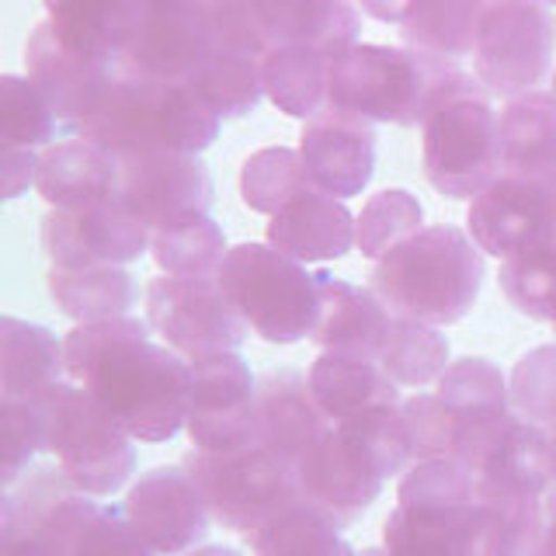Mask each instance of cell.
<instances>
[{"label":"cell","mask_w":556,"mask_h":556,"mask_svg":"<svg viewBox=\"0 0 556 556\" xmlns=\"http://www.w3.org/2000/svg\"><path fill=\"white\" fill-rule=\"evenodd\" d=\"M185 431L195 448L230 452L257 442V379L240 352L191 362Z\"/></svg>","instance_id":"obj_13"},{"label":"cell","mask_w":556,"mask_h":556,"mask_svg":"<svg viewBox=\"0 0 556 556\" xmlns=\"http://www.w3.org/2000/svg\"><path fill=\"white\" fill-rule=\"evenodd\" d=\"M313 181L306 174V164L300 150L289 147H265L254 150L240 167V199L254 213L275 216L278 208H286L292 199H300L309 191Z\"/></svg>","instance_id":"obj_40"},{"label":"cell","mask_w":556,"mask_h":556,"mask_svg":"<svg viewBox=\"0 0 556 556\" xmlns=\"http://www.w3.org/2000/svg\"><path fill=\"white\" fill-rule=\"evenodd\" d=\"M483 11L486 0H417L407 22L400 25V35H404V46L425 56L456 63L473 56Z\"/></svg>","instance_id":"obj_35"},{"label":"cell","mask_w":556,"mask_h":556,"mask_svg":"<svg viewBox=\"0 0 556 556\" xmlns=\"http://www.w3.org/2000/svg\"><path fill=\"white\" fill-rule=\"evenodd\" d=\"M317 292H320V313L309 341L320 344V352L376 358L393 320L387 303L372 289L344 282V278L330 271H317Z\"/></svg>","instance_id":"obj_24"},{"label":"cell","mask_w":556,"mask_h":556,"mask_svg":"<svg viewBox=\"0 0 556 556\" xmlns=\"http://www.w3.org/2000/svg\"><path fill=\"white\" fill-rule=\"evenodd\" d=\"M25 70L28 80L39 87L42 98L49 101V109L56 112L60 129L74 132L91 118L104 94H109L115 63L109 60H91L84 52H74L56 39L49 22L35 25L25 46Z\"/></svg>","instance_id":"obj_20"},{"label":"cell","mask_w":556,"mask_h":556,"mask_svg":"<svg viewBox=\"0 0 556 556\" xmlns=\"http://www.w3.org/2000/svg\"><path fill=\"white\" fill-rule=\"evenodd\" d=\"M477 494L546 501L549 494V431L526 417H511L501 439L486 448V456L473 469Z\"/></svg>","instance_id":"obj_25"},{"label":"cell","mask_w":556,"mask_h":556,"mask_svg":"<svg viewBox=\"0 0 556 556\" xmlns=\"http://www.w3.org/2000/svg\"><path fill=\"white\" fill-rule=\"evenodd\" d=\"M213 46L199 0H139L136 28L115 63L132 74L185 84Z\"/></svg>","instance_id":"obj_18"},{"label":"cell","mask_w":556,"mask_h":556,"mask_svg":"<svg viewBox=\"0 0 556 556\" xmlns=\"http://www.w3.org/2000/svg\"><path fill=\"white\" fill-rule=\"evenodd\" d=\"M309 393L330 425H344L358 414H369L376 407L404 404L396 382L376 358L320 352L309 365Z\"/></svg>","instance_id":"obj_27"},{"label":"cell","mask_w":556,"mask_h":556,"mask_svg":"<svg viewBox=\"0 0 556 556\" xmlns=\"http://www.w3.org/2000/svg\"><path fill=\"white\" fill-rule=\"evenodd\" d=\"M0 556H56L39 532L17 526L11 518H0Z\"/></svg>","instance_id":"obj_50"},{"label":"cell","mask_w":556,"mask_h":556,"mask_svg":"<svg viewBox=\"0 0 556 556\" xmlns=\"http://www.w3.org/2000/svg\"><path fill=\"white\" fill-rule=\"evenodd\" d=\"M46 286L52 303L77 324L129 317L139 300L136 278L126 268H49Z\"/></svg>","instance_id":"obj_34"},{"label":"cell","mask_w":556,"mask_h":556,"mask_svg":"<svg viewBox=\"0 0 556 556\" xmlns=\"http://www.w3.org/2000/svg\"><path fill=\"white\" fill-rule=\"evenodd\" d=\"M150 254L156 261L161 275H178V278H216L226 254V233L223 226L208 216H181L174 223H164L153 230Z\"/></svg>","instance_id":"obj_38"},{"label":"cell","mask_w":556,"mask_h":556,"mask_svg":"<svg viewBox=\"0 0 556 556\" xmlns=\"http://www.w3.org/2000/svg\"><path fill=\"white\" fill-rule=\"evenodd\" d=\"M150 226L122 202L87 208H49L42 219V251L52 268H122L150 251Z\"/></svg>","instance_id":"obj_16"},{"label":"cell","mask_w":556,"mask_h":556,"mask_svg":"<svg viewBox=\"0 0 556 556\" xmlns=\"http://www.w3.org/2000/svg\"><path fill=\"white\" fill-rule=\"evenodd\" d=\"M185 556H243V553L230 546H202V549H188Z\"/></svg>","instance_id":"obj_53"},{"label":"cell","mask_w":556,"mask_h":556,"mask_svg":"<svg viewBox=\"0 0 556 556\" xmlns=\"http://www.w3.org/2000/svg\"><path fill=\"white\" fill-rule=\"evenodd\" d=\"M549 515H556V486L546 494V518H549Z\"/></svg>","instance_id":"obj_55"},{"label":"cell","mask_w":556,"mask_h":556,"mask_svg":"<svg viewBox=\"0 0 556 556\" xmlns=\"http://www.w3.org/2000/svg\"><path fill=\"white\" fill-rule=\"evenodd\" d=\"M219 115L208 112L188 84L132 74L115 63L101 109L77 129V139L115 156L129 153H202L216 143Z\"/></svg>","instance_id":"obj_3"},{"label":"cell","mask_w":556,"mask_h":556,"mask_svg":"<svg viewBox=\"0 0 556 556\" xmlns=\"http://www.w3.org/2000/svg\"><path fill=\"white\" fill-rule=\"evenodd\" d=\"M546 532V501L477 494L459 556H535Z\"/></svg>","instance_id":"obj_29"},{"label":"cell","mask_w":556,"mask_h":556,"mask_svg":"<svg viewBox=\"0 0 556 556\" xmlns=\"http://www.w3.org/2000/svg\"><path fill=\"white\" fill-rule=\"evenodd\" d=\"M549 477H553V483H549V491L556 486V425H549Z\"/></svg>","instance_id":"obj_54"},{"label":"cell","mask_w":556,"mask_h":556,"mask_svg":"<svg viewBox=\"0 0 556 556\" xmlns=\"http://www.w3.org/2000/svg\"><path fill=\"white\" fill-rule=\"evenodd\" d=\"M216 46L248 52V56H265L271 49V35L265 17H261L257 0H199Z\"/></svg>","instance_id":"obj_47"},{"label":"cell","mask_w":556,"mask_h":556,"mask_svg":"<svg viewBox=\"0 0 556 556\" xmlns=\"http://www.w3.org/2000/svg\"><path fill=\"white\" fill-rule=\"evenodd\" d=\"M46 452H52L77 491L112 497L136 473V439L80 382L63 379L39 396Z\"/></svg>","instance_id":"obj_7"},{"label":"cell","mask_w":556,"mask_h":556,"mask_svg":"<svg viewBox=\"0 0 556 556\" xmlns=\"http://www.w3.org/2000/svg\"><path fill=\"white\" fill-rule=\"evenodd\" d=\"M501 174L556 178V98L529 91L511 98L497 115Z\"/></svg>","instance_id":"obj_28"},{"label":"cell","mask_w":556,"mask_h":556,"mask_svg":"<svg viewBox=\"0 0 556 556\" xmlns=\"http://www.w3.org/2000/svg\"><path fill=\"white\" fill-rule=\"evenodd\" d=\"M358 8L382 25H404L417 0H358Z\"/></svg>","instance_id":"obj_51"},{"label":"cell","mask_w":556,"mask_h":556,"mask_svg":"<svg viewBox=\"0 0 556 556\" xmlns=\"http://www.w3.org/2000/svg\"><path fill=\"white\" fill-rule=\"evenodd\" d=\"M556 22L543 0H486L473 70L491 98H521L546 80L553 66Z\"/></svg>","instance_id":"obj_11"},{"label":"cell","mask_w":556,"mask_h":556,"mask_svg":"<svg viewBox=\"0 0 556 556\" xmlns=\"http://www.w3.org/2000/svg\"><path fill=\"white\" fill-rule=\"evenodd\" d=\"M535 556H556V515L546 518V532H543V539H539Z\"/></svg>","instance_id":"obj_52"},{"label":"cell","mask_w":556,"mask_h":556,"mask_svg":"<svg viewBox=\"0 0 556 556\" xmlns=\"http://www.w3.org/2000/svg\"><path fill=\"white\" fill-rule=\"evenodd\" d=\"M0 518L28 526L56 556H156L115 504L77 491L63 469H35L4 491Z\"/></svg>","instance_id":"obj_5"},{"label":"cell","mask_w":556,"mask_h":556,"mask_svg":"<svg viewBox=\"0 0 556 556\" xmlns=\"http://www.w3.org/2000/svg\"><path fill=\"white\" fill-rule=\"evenodd\" d=\"M327 428L330 421L313 400L306 376L278 369L257 379V442L282 463H300Z\"/></svg>","instance_id":"obj_23"},{"label":"cell","mask_w":556,"mask_h":556,"mask_svg":"<svg viewBox=\"0 0 556 556\" xmlns=\"http://www.w3.org/2000/svg\"><path fill=\"white\" fill-rule=\"evenodd\" d=\"M483 251L459 226H425L372 268V292L396 317L431 327L459 324L477 306Z\"/></svg>","instance_id":"obj_2"},{"label":"cell","mask_w":556,"mask_h":556,"mask_svg":"<svg viewBox=\"0 0 556 556\" xmlns=\"http://www.w3.org/2000/svg\"><path fill=\"white\" fill-rule=\"evenodd\" d=\"M268 243L300 265L338 261L355 248V216L327 191L309 188L268 219Z\"/></svg>","instance_id":"obj_22"},{"label":"cell","mask_w":556,"mask_h":556,"mask_svg":"<svg viewBox=\"0 0 556 556\" xmlns=\"http://www.w3.org/2000/svg\"><path fill=\"white\" fill-rule=\"evenodd\" d=\"M219 286L261 341L295 344L313 334L320 313L317 275L271 243H237L219 268Z\"/></svg>","instance_id":"obj_8"},{"label":"cell","mask_w":556,"mask_h":556,"mask_svg":"<svg viewBox=\"0 0 556 556\" xmlns=\"http://www.w3.org/2000/svg\"><path fill=\"white\" fill-rule=\"evenodd\" d=\"M477 501L473 473L456 459L414 463L396 486V508L382 521L390 556H459Z\"/></svg>","instance_id":"obj_9"},{"label":"cell","mask_w":556,"mask_h":556,"mask_svg":"<svg viewBox=\"0 0 556 556\" xmlns=\"http://www.w3.org/2000/svg\"><path fill=\"white\" fill-rule=\"evenodd\" d=\"M0 369H4V400H39L66 376L63 341L42 324L4 317L0 327Z\"/></svg>","instance_id":"obj_33"},{"label":"cell","mask_w":556,"mask_h":556,"mask_svg":"<svg viewBox=\"0 0 556 556\" xmlns=\"http://www.w3.org/2000/svg\"><path fill=\"white\" fill-rule=\"evenodd\" d=\"M4 491L28 473L35 452L46 448L39 400H4Z\"/></svg>","instance_id":"obj_48"},{"label":"cell","mask_w":556,"mask_h":556,"mask_svg":"<svg viewBox=\"0 0 556 556\" xmlns=\"http://www.w3.org/2000/svg\"><path fill=\"white\" fill-rule=\"evenodd\" d=\"M501 292L529 320L556 324V240L501 261Z\"/></svg>","instance_id":"obj_42"},{"label":"cell","mask_w":556,"mask_h":556,"mask_svg":"<svg viewBox=\"0 0 556 556\" xmlns=\"http://www.w3.org/2000/svg\"><path fill=\"white\" fill-rule=\"evenodd\" d=\"M376 362L387 369V376L396 387L425 390L431 382H439L442 372L448 369V338L442 334V327H431L410 317L390 320L387 338L379 344Z\"/></svg>","instance_id":"obj_39"},{"label":"cell","mask_w":556,"mask_h":556,"mask_svg":"<svg viewBox=\"0 0 556 556\" xmlns=\"http://www.w3.org/2000/svg\"><path fill=\"white\" fill-rule=\"evenodd\" d=\"M147 324L188 362L240 352V344L251 334L248 320L223 292L219 278H153L147 286Z\"/></svg>","instance_id":"obj_12"},{"label":"cell","mask_w":556,"mask_h":556,"mask_svg":"<svg viewBox=\"0 0 556 556\" xmlns=\"http://www.w3.org/2000/svg\"><path fill=\"white\" fill-rule=\"evenodd\" d=\"M265 98L289 118H317L330 104V56L303 42H275L261 56Z\"/></svg>","instance_id":"obj_31"},{"label":"cell","mask_w":556,"mask_h":556,"mask_svg":"<svg viewBox=\"0 0 556 556\" xmlns=\"http://www.w3.org/2000/svg\"><path fill=\"white\" fill-rule=\"evenodd\" d=\"M292 469L300 501L313 504L341 529L369 511L382 494V483H387L334 425L324 431L317 445H309V452Z\"/></svg>","instance_id":"obj_19"},{"label":"cell","mask_w":556,"mask_h":556,"mask_svg":"<svg viewBox=\"0 0 556 556\" xmlns=\"http://www.w3.org/2000/svg\"><path fill=\"white\" fill-rule=\"evenodd\" d=\"M358 556H390V549L387 546H382V549H362Z\"/></svg>","instance_id":"obj_56"},{"label":"cell","mask_w":556,"mask_h":556,"mask_svg":"<svg viewBox=\"0 0 556 556\" xmlns=\"http://www.w3.org/2000/svg\"><path fill=\"white\" fill-rule=\"evenodd\" d=\"M543 4H546V8H549V4H556V0H543Z\"/></svg>","instance_id":"obj_58"},{"label":"cell","mask_w":556,"mask_h":556,"mask_svg":"<svg viewBox=\"0 0 556 556\" xmlns=\"http://www.w3.org/2000/svg\"><path fill=\"white\" fill-rule=\"evenodd\" d=\"M265 17L271 46L275 42H303L338 56L358 42L362 14L352 0H257Z\"/></svg>","instance_id":"obj_32"},{"label":"cell","mask_w":556,"mask_h":556,"mask_svg":"<svg viewBox=\"0 0 556 556\" xmlns=\"http://www.w3.org/2000/svg\"><path fill=\"white\" fill-rule=\"evenodd\" d=\"M181 466L199 483L213 518L223 529H233L240 535L265 526L271 515H278L286 504L300 497L295 469L261 442L230 452L191 448Z\"/></svg>","instance_id":"obj_10"},{"label":"cell","mask_w":556,"mask_h":556,"mask_svg":"<svg viewBox=\"0 0 556 556\" xmlns=\"http://www.w3.org/2000/svg\"><path fill=\"white\" fill-rule=\"evenodd\" d=\"M417 230H425V208L417 195L407 188H382L355 216V248L362 257L379 261Z\"/></svg>","instance_id":"obj_41"},{"label":"cell","mask_w":556,"mask_h":556,"mask_svg":"<svg viewBox=\"0 0 556 556\" xmlns=\"http://www.w3.org/2000/svg\"><path fill=\"white\" fill-rule=\"evenodd\" d=\"M195 98L219 118H243L251 115L261 98H265V80H261V60L248 52L213 46V52L191 70L185 80Z\"/></svg>","instance_id":"obj_37"},{"label":"cell","mask_w":556,"mask_h":556,"mask_svg":"<svg viewBox=\"0 0 556 556\" xmlns=\"http://www.w3.org/2000/svg\"><path fill=\"white\" fill-rule=\"evenodd\" d=\"M243 539L254 556H358L341 535L338 521L300 497Z\"/></svg>","instance_id":"obj_36"},{"label":"cell","mask_w":556,"mask_h":556,"mask_svg":"<svg viewBox=\"0 0 556 556\" xmlns=\"http://www.w3.org/2000/svg\"><path fill=\"white\" fill-rule=\"evenodd\" d=\"M511 410L532 425H556V344H539L511 369Z\"/></svg>","instance_id":"obj_45"},{"label":"cell","mask_w":556,"mask_h":556,"mask_svg":"<svg viewBox=\"0 0 556 556\" xmlns=\"http://www.w3.org/2000/svg\"><path fill=\"white\" fill-rule=\"evenodd\" d=\"M60 132V118L28 77H0V143L49 147Z\"/></svg>","instance_id":"obj_43"},{"label":"cell","mask_w":556,"mask_h":556,"mask_svg":"<svg viewBox=\"0 0 556 556\" xmlns=\"http://www.w3.org/2000/svg\"><path fill=\"white\" fill-rule=\"evenodd\" d=\"M39 156L31 147H4L0 156V181H4V199L25 195L28 188H35L39 178Z\"/></svg>","instance_id":"obj_49"},{"label":"cell","mask_w":556,"mask_h":556,"mask_svg":"<svg viewBox=\"0 0 556 556\" xmlns=\"http://www.w3.org/2000/svg\"><path fill=\"white\" fill-rule=\"evenodd\" d=\"M118 188V156L87 139L46 147L39 156L35 191L49 208H87L112 202Z\"/></svg>","instance_id":"obj_26"},{"label":"cell","mask_w":556,"mask_h":556,"mask_svg":"<svg viewBox=\"0 0 556 556\" xmlns=\"http://www.w3.org/2000/svg\"><path fill=\"white\" fill-rule=\"evenodd\" d=\"M66 376L91 393L136 442H170L185 428L191 362L139 317L77 324L63 338Z\"/></svg>","instance_id":"obj_1"},{"label":"cell","mask_w":556,"mask_h":556,"mask_svg":"<svg viewBox=\"0 0 556 556\" xmlns=\"http://www.w3.org/2000/svg\"><path fill=\"white\" fill-rule=\"evenodd\" d=\"M549 94L556 98V70H553V87H549Z\"/></svg>","instance_id":"obj_57"},{"label":"cell","mask_w":556,"mask_h":556,"mask_svg":"<svg viewBox=\"0 0 556 556\" xmlns=\"http://www.w3.org/2000/svg\"><path fill=\"white\" fill-rule=\"evenodd\" d=\"M300 156L317 191H327L341 202L362 195L376 174L372 122L327 104L317 118L303 126Z\"/></svg>","instance_id":"obj_21"},{"label":"cell","mask_w":556,"mask_h":556,"mask_svg":"<svg viewBox=\"0 0 556 556\" xmlns=\"http://www.w3.org/2000/svg\"><path fill=\"white\" fill-rule=\"evenodd\" d=\"M129 526L156 556H181L208 535V504L185 466H153L139 477L126 504Z\"/></svg>","instance_id":"obj_17"},{"label":"cell","mask_w":556,"mask_h":556,"mask_svg":"<svg viewBox=\"0 0 556 556\" xmlns=\"http://www.w3.org/2000/svg\"><path fill=\"white\" fill-rule=\"evenodd\" d=\"M407 425L414 463L421 459H456L459 448V417L452 414L439 393H414L400 404Z\"/></svg>","instance_id":"obj_46"},{"label":"cell","mask_w":556,"mask_h":556,"mask_svg":"<svg viewBox=\"0 0 556 556\" xmlns=\"http://www.w3.org/2000/svg\"><path fill=\"white\" fill-rule=\"evenodd\" d=\"M56 39L91 60L115 63L139 17V0H42Z\"/></svg>","instance_id":"obj_30"},{"label":"cell","mask_w":556,"mask_h":556,"mask_svg":"<svg viewBox=\"0 0 556 556\" xmlns=\"http://www.w3.org/2000/svg\"><path fill=\"white\" fill-rule=\"evenodd\" d=\"M553 330H556V324H553Z\"/></svg>","instance_id":"obj_59"},{"label":"cell","mask_w":556,"mask_h":556,"mask_svg":"<svg viewBox=\"0 0 556 556\" xmlns=\"http://www.w3.org/2000/svg\"><path fill=\"white\" fill-rule=\"evenodd\" d=\"M334 428H341L348 439H352V445L369 459V466L382 480L407 473V463L414 459V452H410V439H407V425H404V410H400V404L376 407V410L358 414L352 421L334 425Z\"/></svg>","instance_id":"obj_44"},{"label":"cell","mask_w":556,"mask_h":556,"mask_svg":"<svg viewBox=\"0 0 556 556\" xmlns=\"http://www.w3.org/2000/svg\"><path fill=\"white\" fill-rule=\"evenodd\" d=\"M452 63L410 46L355 42L330 56V104L365 122L421 126Z\"/></svg>","instance_id":"obj_6"},{"label":"cell","mask_w":556,"mask_h":556,"mask_svg":"<svg viewBox=\"0 0 556 556\" xmlns=\"http://www.w3.org/2000/svg\"><path fill=\"white\" fill-rule=\"evenodd\" d=\"M115 202L150 226L199 216L216 205V181L199 153H129L118 156Z\"/></svg>","instance_id":"obj_15"},{"label":"cell","mask_w":556,"mask_h":556,"mask_svg":"<svg viewBox=\"0 0 556 556\" xmlns=\"http://www.w3.org/2000/svg\"><path fill=\"white\" fill-rule=\"evenodd\" d=\"M466 233L491 257L508 261L556 240V178L497 174L466 208Z\"/></svg>","instance_id":"obj_14"},{"label":"cell","mask_w":556,"mask_h":556,"mask_svg":"<svg viewBox=\"0 0 556 556\" xmlns=\"http://www.w3.org/2000/svg\"><path fill=\"white\" fill-rule=\"evenodd\" d=\"M421 164L434 191L473 199L501 174V132L491 91L452 66L421 122Z\"/></svg>","instance_id":"obj_4"}]
</instances>
